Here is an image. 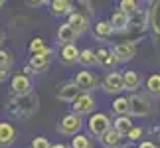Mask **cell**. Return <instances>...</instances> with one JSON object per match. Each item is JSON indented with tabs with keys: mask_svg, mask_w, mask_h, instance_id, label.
<instances>
[{
	"mask_svg": "<svg viewBox=\"0 0 160 148\" xmlns=\"http://www.w3.org/2000/svg\"><path fill=\"white\" fill-rule=\"evenodd\" d=\"M38 107H40V97L34 91L22 97L10 95L8 103H6V113L16 116V119H30L32 115H36Z\"/></svg>",
	"mask_w": 160,
	"mask_h": 148,
	"instance_id": "obj_1",
	"label": "cell"
},
{
	"mask_svg": "<svg viewBox=\"0 0 160 148\" xmlns=\"http://www.w3.org/2000/svg\"><path fill=\"white\" fill-rule=\"evenodd\" d=\"M81 126H83L81 116L75 115V113H67V115L61 116L59 122H58V132L63 134V136H77L79 131H81Z\"/></svg>",
	"mask_w": 160,
	"mask_h": 148,
	"instance_id": "obj_2",
	"label": "cell"
},
{
	"mask_svg": "<svg viewBox=\"0 0 160 148\" xmlns=\"http://www.w3.org/2000/svg\"><path fill=\"white\" fill-rule=\"evenodd\" d=\"M87 128H89V132L93 134L95 138H101L103 134H105L107 131H111V119H109V115L105 113H93L91 115V119L87 121Z\"/></svg>",
	"mask_w": 160,
	"mask_h": 148,
	"instance_id": "obj_3",
	"label": "cell"
},
{
	"mask_svg": "<svg viewBox=\"0 0 160 148\" xmlns=\"http://www.w3.org/2000/svg\"><path fill=\"white\" fill-rule=\"evenodd\" d=\"M101 85H103V91H105V93H109V95H119L121 91L125 89L122 73H119V71H111V73H107V75L103 77Z\"/></svg>",
	"mask_w": 160,
	"mask_h": 148,
	"instance_id": "obj_4",
	"label": "cell"
},
{
	"mask_svg": "<svg viewBox=\"0 0 160 148\" xmlns=\"http://www.w3.org/2000/svg\"><path fill=\"white\" fill-rule=\"evenodd\" d=\"M150 113V103L146 95H131L128 97V115L131 116H144Z\"/></svg>",
	"mask_w": 160,
	"mask_h": 148,
	"instance_id": "obj_5",
	"label": "cell"
},
{
	"mask_svg": "<svg viewBox=\"0 0 160 148\" xmlns=\"http://www.w3.org/2000/svg\"><path fill=\"white\" fill-rule=\"evenodd\" d=\"M71 109H73V113L79 115V116L91 115L95 111V97L91 95V93H81L75 101L71 103Z\"/></svg>",
	"mask_w": 160,
	"mask_h": 148,
	"instance_id": "obj_6",
	"label": "cell"
},
{
	"mask_svg": "<svg viewBox=\"0 0 160 148\" xmlns=\"http://www.w3.org/2000/svg\"><path fill=\"white\" fill-rule=\"evenodd\" d=\"M10 93L16 95V97L32 93V81H30V77L24 75V73L14 75V77H12V81H10Z\"/></svg>",
	"mask_w": 160,
	"mask_h": 148,
	"instance_id": "obj_7",
	"label": "cell"
},
{
	"mask_svg": "<svg viewBox=\"0 0 160 148\" xmlns=\"http://www.w3.org/2000/svg\"><path fill=\"white\" fill-rule=\"evenodd\" d=\"M73 83L77 85L79 89L83 91V93H89V91L97 89V85H99V79H97L91 71H77L75 77H73Z\"/></svg>",
	"mask_w": 160,
	"mask_h": 148,
	"instance_id": "obj_8",
	"label": "cell"
},
{
	"mask_svg": "<svg viewBox=\"0 0 160 148\" xmlns=\"http://www.w3.org/2000/svg\"><path fill=\"white\" fill-rule=\"evenodd\" d=\"M81 93H83V91L79 89L73 81H67V83H61L59 87H58V93H55V97H58L59 101H63V103H73Z\"/></svg>",
	"mask_w": 160,
	"mask_h": 148,
	"instance_id": "obj_9",
	"label": "cell"
},
{
	"mask_svg": "<svg viewBox=\"0 0 160 148\" xmlns=\"http://www.w3.org/2000/svg\"><path fill=\"white\" fill-rule=\"evenodd\" d=\"M95 57H97V63H99L103 69H107L109 73L117 67V63H119V59L115 57L113 49H105V47H97L95 49Z\"/></svg>",
	"mask_w": 160,
	"mask_h": 148,
	"instance_id": "obj_10",
	"label": "cell"
},
{
	"mask_svg": "<svg viewBox=\"0 0 160 148\" xmlns=\"http://www.w3.org/2000/svg\"><path fill=\"white\" fill-rule=\"evenodd\" d=\"M67 24H69V28L77 36H81L89 30V16H85L83 12H73V14L67 18Z\"/></svg>",
	"mask_w": 160,
	"mask_h": 148,
	"instance_id": "obj_11",
	"label": "cell"
},
{
	"mask_svg": "<svg viewBox=\"0 0 160 148\" xmlns=\"http://www.w3.org/2000/svg\"><path fill=\"white\" fill-rule=\"evenodd\" d=\"M113 53H115V57L119 59V63L121 61H131L134 55H137V46L131 44V42H122V44L113 47Z\"/></svg>",
	"mask_w": 160,
	"mask_h": 148,
	"instance_id": "obj_12",
	"label": "cell"
},
{
	"mask_svg": "<svg viewBox=\"0 0 160 148\" xmlns=\"http://www.w3.org/2000/svg\"><path fill=\"white\" fill-rule=\"evenodd\" d=\"M79 55H81V52L75 47V44L61 46V49H59V61L63 65H75V63H79Z\"/></svg>",
	"mask_w": 160,
	"mask_h": 148,
	"instance_id": "obj_13",
	"label": "cell"
},
{
	"mask_svg": "<svg viewBox=\"0 0 160 148\" xmlns=\"http://www.w3.org/2000/svg\"><path fill=\"white\" fill-rule=\"evenodd\" d=\"M16 140V128L10 125V122L2 121L0 122V148H8L14 144Z\"/></svg>",
	"mask_w": 160,
	"mask_h": 148,
	"instance_id": "obj_14",
	"label": "cell"
},
{
	"mask_svg": "<svg viewBox=\"0 0 160 148\" xmlns=\"http://www.w3.org/2000/svg\"><path fill=\"white\" fill-rule=\"evenodd\" d=\"M52 55H53V52L50 47L46 49L44 53H38V55H32L30 57V65H32V69L36 71V73H40V71H44L48 65H50V61H52Z\"/></svg>",
	"mask_w": 160,
	"mask_h": 148,
	"instance_id": "obj_15",
	"label": "cell"
},
{
	"mask_svg": "<svg viewBox=\"0 0 160 148\" xmlns=\"http://www.w3.org/2000/svg\"><path fill=\"white\" fill-rule=\"evenodd\" d=\"M109 22L113 24L115 32H125V30H128V24H131V16L119 8V10H115L113 14H111V20H109Z\"/></svg>",
	"mask_w": 160,
	"mask_h": 148,
	"instance_id": "obj_16",
	"label": "cell"
},
{
	"mask_svg": "<svg viewBox=\"0 0 160 148\" xmlns=\"http://www.w3.org/2000/svg\"><path fill=\"white\" fill-rule=\"evenodd\" d=\"M99 142L105 148H122V134H119L115 128H111L99 138Z\"/></svg>",
	"mask_w": 160,
	"mask_h": 148,
	"instance_id": "obj_17",
	"label": "cell"
},
{
	"mask_svg": "<svg viewBox=\"0 0 160 148\" xmlns=\"http://www.w3.org/2000/svg\"><path fill=\"white\" fill-rule=\"evenodd\" d=\"M50 12L53 16H65V14H73V4L69 0H52L50 4Z\"/></svg>",
	"mask_w": 160,
	"mask_h": 148,
	"instance_id": "obj_18",
	"label": "cell"
},
{
	"mask_svg": "<svg viewBox=\"0 0 160 148\" xmlns=\"http://www.w3.org/2000/svg\"><path fill=\"white\" fill-rule=\"evenodd\" d=\"M122 81H125V89L127 91H137L140 87V83H142V77H140L138 71L128 69V71L122 73Z\"/></svg>",
	"mask_w": 160,
	"mask_h": 148,
	"instance_id": "obj_19",
	"label": "cell"
},
{
	"mask_svg": "<svg viewBox=\"0 0 160 148\" xmlns=\"http://www.w3.org/2000/svg\"><path fill=\"white\" fill-rule=\"evenodd\" d=\"M75 38H77V34L69 28V24H61L58 28V42L61 46H71L75 42Z\"/></svg>",
	"mask_w": 160,
	"mask_h": 148,
	"instance_id": "obj_20",
	"label": "cell"
},
{
	"mask_svg": "<svg viewBox=\"0 0 160 148\" xmlns=\"http://www.w3.org/2000/svg\"><path fill=\"white\" fill-rule=\"evenodd\" d=\"M115 32V28H113V24L107 22V20H99L95 24V28H93V34H95V38L97 40H107L111 38Z\"/></svg>",
	"mask_w": 160,
	"mask_h": 148,
	"instance_id": "obj_21",
	"label": "cell"
},
{
	"mask_svg": "<svg viewBox=\"0 0 160 148\" xmlns=\"http://www.w3.org/2000/svg\"><path fill=\"white\" fill-rule=\"evenodd\" d=\"M144 89L152 97H160V73H150L144 79Z\"/></svg>",
	"mask_w": 160,
	"mask_h": 148,
	"instance_id": "obj_22",
	"label": "cell"
},
{
	"mask_svg": "<svg viewBox=\"0 0 160 148\" xmlns=\"http://www.w3.org/2000/svg\"><path fill=\"white\" fill-rule=\"evenodd\" d=\"M113 128H115V131L119 132V134H125V136H127V134L134 128V126H132V119H131V115L115 119V126H113Z\"/></svg>",
	"mask_w": 160,
	"mask_h": 148,
	"instance_id": "obj_23",
	"label": "cell"
},
{
	"mask_svg": "<svg viewBox=\"0 0 160 148\" xmlns=\"http://www.w3.org/2000/svg\"><path fill=\"white\" fill-rule=\"evenodd\" d=\"M113 113L119 116H127L128 115V97H117L113 103Z\"/></svg>",
	"mask_w": 160,
	"mask_h": 148,
	"instance_id": "obj_24",
	"label": "cell"
},
{
	"mask_svg": "<svg viewBox=\"0 0 160 148\" xmlns=\"http://www.w3.org/2000/svg\"><path fill=\"white\" fill-rule=\"evenodd\" d=\"M79 63L83 67H91L97 65V57H95V49H83L81 55H79Z\"/></svg>",
	"mask_w": 160,
	"mask_h": 148,
	"instance_id": "obj_25",
	"label": "cell"
},
{
	"mask_svg": "<svg viewBox=\"0 0 160 148\" xmlns=\"http://www.w3.org/2000/svg\"><path fill=\"white\" fill-rule=\"evenodd\" d=\"M69 148H93V142L87 134H77V136L71 138V144Z\"/></svg>",
	"mask_w": 160,
	"mask_h": 148,
	"instance_id": "obj_26",
	"label": "cell"
},
{
	"mask_svg": "<svg viewBox=\"0 0 160 148\" xmlns=\"http://www.w3.org/2000/svg\"><path fill=\"white\" fill-rule=\"evenodd\" d=\"M10 67H12V53L6 52V49H0V73L8 75Z\"/></svg>",
	"mask_w": 160,
	"mask_h": 148,
	"instance_id": "obj_27",
	"label": "cell"
},
{
	"mask_svg": "<svg viewBox=\"0 0 160 148\" xmlns=\"http://www.w3.org/2000/svg\"><path fill=\"white\" fill-rule=\"evenodd\" d=\"M46 44H44V40L42 38H38V36H36V38L30 42V46H28V52L32 53V55H38V53H44L46 52Z\"/></svg>",
	"mask_w": 160,
	"mask_h": 148,
	"instance_id": "obj_28",
	"label": "cell"
},
{
	"mask_svg": "<svg viewBox=\"0 0 160 148\" xmlns=\"http://www.w3.org/2000/svg\"><path fill=\"white\" fill-rule=\"evenodd\" d=\"M119 8L122 12H127L128 16H132V14H137V12L140 10L138 8V2H134V0H121V4H119Z\"/></svg>",
	"mask_w": 160,
	"mask_h": 148,
	"instance_id": "obj_29",
	"label": "cell"
},
{
	"mask_svg": "<svg viewBox=\"0 0 160 148\" xmlns=\"http://www.w3.org/2000/svg\"><path fill=\"white\" fill-rule=\"evenodd\" d=\"M30 148H52L50 140L44 138V136H36L32 142H30Z\"/></svg>",
	"mask_w": 160,
	"mask_h": 148,
	"instance_id": "obj_30",
	"label": "cell"
},
{
	"mask_svg": "<svg viewBox=\"0 0 160 148\" xmlns=\"http://www.w3.org/2000/svg\"><path fill=\"white\" fill-rule=\"evenodd\" d=\"M142 132H144V131H142V128H140V126H134L132 131L127 134V138L131 140V142H134V140H140V136H142Z\"/></svg>",
	"mask_w": 160,
	"mask_h": 148,
	"instance_id": "obj_31",
	"label": "cell"
},
{
	"mask_svg": "<svg viewBox=\"0 0 160 148\" xmlns=\"http://www.w3.org/2000/svg\"><path fill=\"white\" fill-rule=\"evenodd\" d=\"M138 148H158L154 142H150V140H144V142H140V146Z\"/></svg>",
	"mask_w": 160,
	"mask_h": 148,
	"instance_id": "obj_32",
	"label": "cell"
},
{
	"mask_svg": "<svg viewBox=\"0 0 160 148\" xmlns=\"http://www.w3.org/2000/svg\"><path fill=\"white\" fill-rule=\"evenodd\" d=\"M52 148H67V146L61 144V142H58V144H52Z\"/></svg>",
	"mask_w": 160,
	"mask_h": 148,
	"instance_id": "obj_33",
	"label": "cell"
},
{
	"mask_svg": "<svg viewBox=\"0 0 160 148\" xmlns=\"http://www.w3.org/2000/svg\"><path fill=\"white\" fill-rule=\"evenodd\" d=\"M4 40H6V38H4V34H2V32H0V46H2V44H4Z\"/></svg>",
	"mask_w": 160,
	"mask_h": 148,
	"instance_id": "obj_34",
	"label": "cell"
},
{
	"mask_svg": "<svg viewBox=\"0 0 160 148\" xmlns=\"http://www.w3.org/2000/svg\"><path fill=\"white\" fill-rule=\"evenodd\" d=\"M4 79H6V73H0V83H2Z\"/></svg>",
	"mask_w": 160,
	"mask_h": 148,
	"instance_id": "obj_35",
	"label": "cell"
},
{
	"mask_svg": "<svg viewBox=\"0 0 160 148\" xmlns=\"http://www.w3.org/2000/svg\"><path fill=\"white\" fill-rule=\"evenodd\" d=\"M2 6H4V0H0V8H2Z\"/></svg>",
	"mask_w": 160,
	"mask_h": 148,
	"instance_id": "obj_36",
	"label": "cell"
},
{
	"mask_svg": "<svg viewBox=\"0 0 160 148\" xmlns=\"http://www.w3.org/2000/svg\"><path fill=\"white\" fill-rule=\"evenodd\" d=\"M128 148H134V146H128Z\"/></svg>",
	"mask_w": 160,
	"mask_h": 148,
	"instance_id": "obj_37",
	"label": "cell"
}]
</instances>
